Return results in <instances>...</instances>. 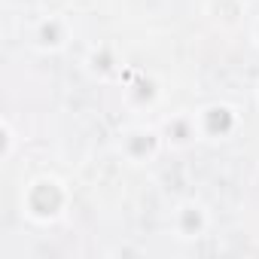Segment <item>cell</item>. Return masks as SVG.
Here are the masks:
<instances>
[{"label":"cell","instance_id":"6da1fadb","mask_svg":"<svg viewBox=\"0 0 259 259\" xmlns=\"http://www.w3.org/2000/svg\"><path fill=\"white\" fill-rule=\"evenodd\" d=\"M207 226V213L201 204H183L177 207V232L180 238H198Z\"/></svg>","mask_w":259,"mask_h":259},{"label":"cell","instance_id":"7a4b0ae2","mask_svg":"<svg viewBox=\"0 0 259 259\" xmlns=\"http://www.w3.org/2000/svg\"><path fill=\"white\" fill-rule=\"evenodd\" d=\"M256 40H259V25H256Z\"/></svg>","mask_w":259,"mask_h":259}]
</instances>
